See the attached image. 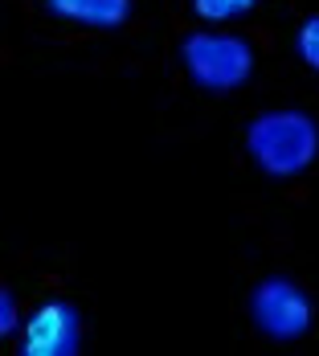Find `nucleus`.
I'll list each match as a JSON object with an SVG mask.
<instances>
[{
	"label": "nucleus",
	"instance_id": "nucleus-3",
	"mask_svg": "<svg viewBox=\"0 0 319 356\" xmlns=\"http://www.w3.org/2000/svg\"><path fill=\"white\" fill-rule=\"evenodd\" d=\"M250 320L254 327L275 340V344H291V340H303L311 332V295L299 283H291L283 275L275 279H262V283L250 291Z\"/></svg>",
	"mask_w": 319,
	"mask_h": 356
},
{
	"label": "nucleus",
	"instance_id": "nucleus-6",
	"mask_svg": "<svg viewBox=\"0 0 319 356\" xmlns=\"http://www.w3.org/2000/svg\"><path fill=\"white\" fill-rule=\"evenodd\" d=\"M201 21H238L254 8V0H188Z\"/></svg>",
	"mask_w": 319,
	"mask_h": 356
},
{
	"label": "nucleus",
	"instance_id": "nucleus-7",
	"mask_svg": "<svg viewBox=\"0 0 319 356\" xmlns=\"http://www.w3.org/2000/svg\"><path fill=\"white\" fill-rule=\"evenodd\" d=\"M295 54H299V62L311 74H319V13L307 17V21L295 29Z\"/></svg>",
	"mask_w": 319,
	"mask_h": 356
},
{
	"label": "nucleus",
	"instance_id": "nucleus-2",
	"mask_svg": "<svg viewBox=\"0 0 319 356\" xmlns=\"http://www.w3.org/2000/svg\"><path fill=\"white\" fill-rule=\"evenodd\" d=\"M180 66L193 86L225 95L246 86L254 74V49L246 37L225 33V29H197L180 41Z\"/></svg>",
	"mask_w": 319,
	"mask_h": 356
},
{
	"label": "nucleus",
	"instance_id": "nucleus-8",
	"mask_svg": "<svg viewBox=\"0 0 319 356\" xmlns=\"http://www.w3.org/2000/svg\"><path fill=\"white\" fill-rule=\"evenodd\" d=\"M0 336H21V327H17V295L8 286L0 291Z\"/></svg>",
	"mask_w": 319,
	"mask_h": 356
},
{
	"label": "nucleus",
	"instance_id": "nucleus-4",
	"mask_svg": "<svg viewBox=\"0 0 319 356\" xmlns=\"http://www.w3.org/2000/svg\"><path fill=\"white\" fill-rule=\"evenodd\" d=\"M82 348V316L66 299L41 303L21 323V353L25 356H78Z\"/></svg>",
	"mask_w": 319,
	"mask_h": 356
},
{
	"label": "nucleus",
	"instance_id": "nucleus-5",
	"mask_svg": "<svg viewBox=\"0 0 319 356\" xmlns=\"http://www.w3.org/2000/svg\"><path fill=\"white\" fill-rule=\"evenodd\" d=\"M45 13L82 29H119L131 17V0H45Z\"/></svg>",
	"mask_w": 319,
	"mask_h": 356
},
{
	"label": "nucleus",
	"instance_id": "nucleus-1",
	"mask_svg": "<svg viewBox=\"0 0 319 356\" xmlns=\"http://www.w3.org/2000/svg\"><path fill=\"white\" fill-rule=\"evenodd\" d=\"M246 156L270 180L303 177L319 156V123L295 107L262 111L246 123Z\"/></svg>",
	"mask_w": 319,
	"mask_h": 356
}]
</instances>
